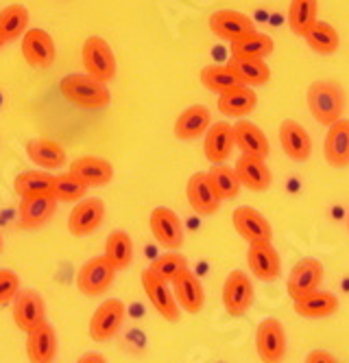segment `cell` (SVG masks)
Returning a JSON list of instances; mask_svg holds the SVG:
<instances>
[{"mask_svg":"<svg viewBox=\"0 0 349 363\" xmlns=\"http://www.w3.org/2000/svg\"><path fill=\"white\" fill-rule=\"evenodd\" d=\"M306 101H308V110H310L312 118L319 125L330 127L343 118L345 92L341 88V84H336L332 79H319V82L310 84Z\"/></svg>","mask_w":349,"mask_h":363,"instance_id":"cell-1","label":"cell"},{"mask_svg":"<svg viewBox=\"0 0 349 363\" xmlns=\"http://www.w3.org/2000/svg\"><path fill=\"white\" fill-rule=\"evenodd\" d=\"M59 92L64 99L76 108L84 110H101L107 108V103L112 101V94L107 90V84L94 79L88 72L86 74H66L59 82Z\"/></svg>","mask_w":349,"mask_h":363,"instance_id":"cell-2","label":"cell"},{"mask_svg":"<svg viewBox=\"0 0 349 363\" xmlns=\"http://www.w3.org/2000/svg\"><path fill=\"white\" fill-rule=\"evenodd\" d=\"M221 300H223L225 313L229 318H245L256 300V289H253L251 278L240 269L229 272V276L223 282Z\"/></svg>","mask_w":349,"mask_h":363,"instance_id":"cell-3","label":"cell"},{"mask_svg":"<svg viewBox=\"0 0 349 363\" xmlns=\"http://www.w3.org/2000/svg\"><path fill=\"white\" fill-rule=\"evenodd\" d=\"M125 318H127V308L122 300L112 298V300L101 302L90 318V328H88L90 340L96 344H105L114 340L125 324Z\"/></svg>","mask_w":349,"mask_h":363,"instance_id":"cell-4","label":"cell"},{"mask_svg":"<svg viewBox=\"0 0 349 363\" xmlns=\"http://www.w3.org/2000/svg\"><path fill=\"white\" fill-rule=\"evenodd\" d=\"M114 278H116L114 265L107 261L105 254H101L86 261L81 269L76 272V289L88 298H96L112 287Z\"/></svg>","mask_w":349,"mask_h":363,"instance_id":"cell-5","label":"cell"},{"mask_svg":"<svg viewBox=\"0 0 349 363\" xmlns=\"http://www.w3.org/2000/svg\"><path fill=\"white\" fill-rule=\"evenodd\" d=\"M81 60H84L86 72L90 77H94V79L103 82V84H110L114 77H116V57H114V50H112L110 44H107L98 35H92V38H88L84 42Z\"/></svg>","mask_w":349,"mask_h":363,"instance_id":"cell-6","label":"cell"},{"mask_svg":"<svg viewBox=\"0 0 349 363\" xmlns=\"http://www.w3.org/2000/svg\"><path fill=\"white\" fill-rule=\"evenodd\" d=\"M288 342L284 324L275 318H266L256 328V352L262 363H282L286 359Z\"/></svg>","mask_w":349,"mask_h":363,"instance_id":"cell-7","label":"cell"},{"mask_svg":"<svg viewBox=\"0 0 349 363\" xmlns=\"http://www.w3.org/2000/svg\"><path fill=\"white\" fill-rule=\"evenodd\" d=\"M140 282H142V289H144L147 298L151 300L153 308L159 313V318H164L171 324L179 322V304H177L175 294L168 287L171 282H166L164 278H159L151 267H147L142 272Z\"/></svg>","mask_w":349,"mask_h":363,"instance_id":"cell-8","label":"cell"},{"mask_svg":"<svg viewBox=\"0 0 349 363\" xmlns=\"http://www.w3.org/2000/svg\"><path fill=\"white\" fill-rule=\"evenodd\" d=\"M149 228H151L153 239L162 247L179 250L183 245V225L173 208H166V206L153 208L149 217Z\"/></svg>","mask_w":349,"mask_h":363,"instance_id":"cell-9","label":"cell"},{"mask_svg":"<svg viewBox=\"0 0 349 363\" xmlns=\"http://www.w3.org/2000/svg\"><path fill=\"white\" fill-rule=\"evenodd\" d=\"M11 315L16 328H20L22 333L33 330L46 320V304L42 294H38L35 289H20V294L11 302Z\"/></svg>","mask_w":349,"mask_h":363,"instance_id":"cell-10","label":"cell"},{"mask_svg":"<svg viewBox=\"0 0 349 363\" xmlns=\"http://www.w3.org/2000/svg\"><path fill=\"white\" fill-rule=\"evenodd\" d=\"M105 219V201L98 197H84L76 201L72 213L68 215V230L72 237H90L101 228Z\"/></svg>","mask_w":349,"mask_h":363,"instance_id":"cell-11","label":"cell"},{"mask_svg":"<svg viewBox=\"0 0 349 363\" xmlns=\"http://www.w3.org/2000/svg\"><path fill=\"white\" fill-rule=\"evenodd\" d=\"M321 282H324V265H321V261H316V258H302L288 274L286 291L290 300H297L306 294L321 289Z\"/></svg>","mask_w":349,"mask_h":363,"instance_id":"cell-12","label":"cell"},{"mask_svg":"<svg viewBox=\"0 0 349 363\" xmlns=\"http://www.w3.org/2000/svg\"><path fill=\"white\" fill-rule=\"evenodd\" d=\"M247 265H249V272L262 282H273L282 274V258L271 241L249 243Z\"/></svg>","mask_w":349,"mask_h":363,"instance_id":"cell-13","label":"cell"},{"mask_svg":"<svg viewBox=\"0 0 349 363\" xmlns=\"http://www.w3.org/2000/svg\"><path fill=\"white\" fill-rule=\"evenodd\" d=\"M59 352L57 333L46 320L26 333V359L29 363H55Z\"/></svg>","mask_w":349,"mask_h":363,"instance_id":"cell-14","label":"cell"},{"mask_svg":"<svg viewBox=\"0 0 349 363\" xmlns=\"http://www.w3.org/2000/svg\"><path fill=\"white\" fill-rule=\"evenodd\" d=\"M22 55L26 64L33 68H50L55 64L57 57V48L52 38L44 29H29L22 35Z\"/></svg>","mask_w":349,"mask_h":363,"instance_id":"cell-15","label":"cell"},{"mask_svg":"<svg viewBox=\"0 0 349 363\" xmlns=\"http://www.w3.org/2000/svg\"><path fill=\"white\" fill-rule=\"evenodd\" d=\"M185 197H188V203H190V208L195 213H199L201 217H212L221 208V197L217 195V191H214L210 175L201 173V171L188 179Z\"/></svg>","mask_w":349,"mask_h":363,"instance_id":"cell-16","label":"cell"},{"mask_svg":"<svg viewBox=\"0 0 349 363\" xmlns=\"http://www.w3.org/2000/svg\"><path fill=\"white\" fill-rule=\"evenodd\" d=\"M234 228L240 237L247 243H258V241H271L273 239V228L268 223V219L258 213L251 206H240L231 215Z\"/></svg>","mask_w":349,"mask_h":363,"instance_id":"cell-17","label":"cell"},{"mask_svg":"<svg viewBox=\"0 0 349 363\" xmlns=\"http://www.w3.org/2000/svg\"><path fill=\"white\" fill-rule=\"evenodd\" d=\"M210 31L225 40V42H234L240 35H247L251 31H256V24L247 13H240L234 9H221V11H214L210 16Z\"/></svg>","mask_w":349,"mask_h":363,"instance_id":"cell-18","label":"cell"},{"mask_svg":"<svg viewBox=\"0 0 349 363\" xmlns=\"http://www.w3.org/2000/svg\"><path fill=\"white\" fill-rule=\"evenodd\" d=\"M278 136H280L284 153L288 155L290 160H294V162L310 160V155H312V138L306 132L304 125H299L297 121H292V118H286L280 125Z\"/></svg>","mask_w":349,"mask_h":363,"instance_id":"cell-19","label":"cell"},{"mask_svg":"<svg viewBox=\"0 0 349 363\" xmlns=\"http://www.w3.org/2000/svg\"><path fill=\"white\" fill-rule=\"evenodd\" d=\"M264 160L266 158H260V155L243 153L236 162V173L240 177V184L253 193H264L271 189L273 175Z\"/></svg>","mask_w":349,"mask_h":363,"instance_id":"cell-20","label":"cell"},{"mask_svg":"<svg viewBox=\"0 0 349 363\" xmlns=\"http://www.w3.org/2000/svg\"><path fill=\"white\" fill-rule=\"evenodd\" d=\"M171 284H173V294L181 311H185V313H190V315L201 313L205 304V291H203L201 280L195 276V272L185 269Z\"/></svg>","mask_w":349,"mask_h":363,"instance_id":"cell-21","label":"cell"},{"mask_svg":"<svg viewBox=\"0 0 349 363\" xmlns=\"http://www.w3.org/2000/svg\"><path fill=\"white\" fill-rule=\"evenodd\" d=\"M236 147V138H234V125L219 121L210 125V129L205 132V143H203V153L205 158L212 164H223L231 151Z\"/></svg>","mask_w":349,"mask_h":363,"instance_id":"cell-22","label":"cell"},{"mask_svg":"<svg viewBox=\"0 0 349 363\" xmlns=\"http://www.w3.org/2000/svg\"><path fill=\"white\" fill-rule=\"evenodd\" d=\"M57 199L52 195H33L22 197L18 213H20V225L24 230H35L50 221V217L57 211Z\"/></svg>","mask_w":349,"mask_h":363,"instance_id":"cell-23","label":"cell"},{"mask_svg":"<svg viewBox=\"0 0 349 363\" xmlns=\"http://www.w3.org/2000/svg\"><path fill=\"white\" fill-rule=\"evenodd\" d=\"M324 155H326V162L334 169L349 167V121L347 118H341L328 127Z\"/></svg>","mask_w":349,"mask_h":363,"instance_id":"cell-24","label":"cell"},{"mask_svg":"<svg viewBox=\"0 0 349 363\" xmlns=\"http://www.w3.org/2000/svg\"><path fill=\"white\" fill-rule=\"evenodd\" d=\"M292 311L299 318H306V320L330 318L338 311V298L332 291L316 289L312 294H306L297 300H292Z\"/></svg>","mask_w":349,"mask_h":363,"instance_id":"cell-25","label":"cell"},{"mask_svg":"<svg viewBox=\"0 0 349 363\" xmlns=\"http://www.w3.org/2000/svg\"><path fill=\"white\" fill-rule=\"evenodd\" d=\"M70 173L81 179L88 189L107 186L114 179V167L103 158H96V155L76 158L70 167Z\"/></svg>","mask_w":349,"mask_h":363,"instance_id":"cell-26","label":"cell"},{"mask_svg":"<svg viewBox=\"0 0 349 363\" xmlns=\"http://www.w3.org/2000/svg\"><path fill=\"white\" fill-rule=\"evenodd\" d=\"M210 125H212V112L205 106H193L177 116L173 132L179 140L190 143L201 138L210 129Z\"/></svg>","mask_w":349,"mask_h":363,"instance_id":"cell-27","label":"cell"},{"mask_svg":"<svg viewBox=\"0 0 349 363\" xmlns=\"http://www.w3.org/2000/svg\"><path fill=\"white\" fill-rule=\"evenodd\" d=\"M256 106H258V94L251 90V86H245V84H238L229 88L227 92L219 94V110L231 118L249 116L256 110Z\"/></svg>","mask_w":349,"mask_h":363,"instance_id":"cell-28","label":"cell"},{"mask_svg":"<svg viewBox=\"0 0 349 363\" xmlns=\"http://www.w3.org/2000/svg\"><path fill=\"white\" fill-rule=\"evenodd\" d=\"M26 155H29V160L35 162L38 167L46 169V171H52V169H62L66 162H68V155H66V149L50 140V138H33L26 143Z\"/></svg>","mask_w":349,"mask_h":363,"instance_id":"cell-29","label":"cell"},{"mask_svg":"<svg viewBox=\"0 0 349 363\" xmlns=\"http://www.w3.org/2000/svg\"><path fill=\"white\" fill-rule=\"evenodd\" d=\"M234 138H236V147L243 153L260 155V158H268V153H271V145H268L266 134L251 121L240 118L234 125Z\"/></svg>","mask_w":349,"mask_h":363,"instance_id":"cell-30","label":"cell"},{"mask_svg":"<svg viewBox=\"0 0 349 363\" xmlns=\"http://www.w3.org/2000/svg\"><path fill=\"white\" fill-rule=\"evenodd\" d=\"M275 42L271 35L251 31L247 35H240L238 40L229 42L231 57H256V60H266L268 55H273Z\"/></svg>","mask_w":349,"mask_h":363,"instance_id":"cell-31","label":"cell"},{"mask_svg":"<svg viewBox=\"0 0 349 363\" xmlns=\"http://www.w3.org/2000/svg\"><path fill=\"white\" fill-rule=\"evenodd\" d=\"M227 66L234 70V74L238 77V82L245 84V86H264L268 79H271V68L266 66L264 60L231 57Z\"/></svg>","mask_w":349,"mask_h":363,"instance_id":"cell-32","label":"cell"},{"mask_svg":"<svg viewBox=\"0 0 349 363\" xmlns=\"http://www.w3.org/2000/svg\"><path fill=\"white\" fill-rule=\"evenodd\" d=\"M316 20H319V0H290L288 27L294 35L304 38Z\"/></svg>","mask_w":349,"mask_h":363,"instance_id":"cell-33","label":"cell"},{"mask_svg":"<svg viewBox=\"0 0 349 363\" xmlns=\"http://www.w3.org/2000/svg\"><path fill=\"white\" fill-rule=\"evenodd\" d=\"M107 261L114 265L116 272H125L131 261H133V241L125 230H114L105 241V252Z\"/></svg>","mask_w":349,"mask_h":363,"instance_id":"cell-34","label":"cell"},{"mask_svg":"<svg viewBox=\"0 0 349 363\" xmlns=\"http://www.w3.org/2000/svg\"><path fill=\"white\" fill-rule=\"evenodd\" d=\"M52 186H55V175L48 171H24L13 179V189L22 197H33V195H52Z\"/></svg>","mask_w":349,"mask_h":363,"instance_id":"cell-35","label":"cell"},{"mask_svg":"<svg viewBox=\"0 0 349 363\" xmlns=\"http://www.w3.org/2000/svg\"><path fill=\"white\" fill-rule=\"evenodd\" d=\"M304 40L308 42V46L314 50L319 55H334L338 46H341V38H338V31L332 27L328 22H321L316 20L310 31L304 35Z\"/></svg>","mask_w":349,"mask_h":363,"instance_id":"cell-36","label":"cell"},{"mask_svg":"<svg viewBox=\"0 0 349 363\" xmlns=\"http://www.w3.org/2000/svg\"><path fill=\"white\" fill-rule=\"evenodd\" d=\"M29 27V9L24 5H9L0 11V33H3L5 42H16L22 38Z\"/></svg>","mask_w":349,"mask_h":363,"instance_id":"cell-37","label":"cell"},{"mask_svg":"<svg viewBox=\"0 0 349 363\" xmlns=\"http://www.w3.org/2000/svg\"><path fill=\"white\" fill-rule=\"evenodd\" d=\"M207 175H210L214 191H217V195L221 197V201L238 197L240 186H243V184H240V177H238L236 169H231L227 164H214L207 171Z\"/></svg>","mask_w":349,"mask_h":363,"instance_id":"cell-38","label":"cell"},{"mask_svg":"<svg viewBox=\"0 0 349 363\" xmlns=\"http://www.w3.org/2000/svg\"><path fill=\"white\" fill-rule=\"evenodd\" d=\"M201 84L205 90L210 92H217V94H223L227 92L229 88L238 86V77L234 74V70L229 66H221V64H212V66H205L201 70Z\"/></svg>","mask_w":349,"mask_h":363,"instance_id":"cell-39","label":"cell"},{"mask_svg":"<svg viewBox=\"0 0 349 363\" xmlns=\"http://www.w3.org/2000/svg\"><path fill=\"white\" fill-rule=\"evenodd\" d=\"M88 193V186L84 184L76 175L68 173H59L55 175V186H52V197H55L59 203H72V201H81Z\"/></svg>","mask_w":349,"mask_h":363,"instance_id":"cell-40","label":"cell"},{"mask_svg":"<svg viewBox=\"0 0 349 363\" xmlns=\"http://www.w3.org/2000/svg\"><path fill=\"white\" fill-rule=\"evenodd\" d=\"M159 278H164L166 282H173L179 274L188 269V258L179 250H168L166 254L157 256L155 261L149 265Z\"/></svg>","mask_w":349,"mask_h":363,"instance_id":"cell-41","label":"cell"},{"mask_svg":"<svg viewBox=\"0 0 349 363\" xmlns=\"http://www.w3.org/2000/svg\"><path fill=\"white\" fill-rule=\"evenodd\" d=\"M20 294V276L11 269H0V306H7Z\"/></svg>","mask_w":349,"mask_h":363,"instance_id":"cell-42","label":"cell"},{"mask_svg":"<svg viewBox=\"0 0 349 363\" xmlns=\"http://www.w3.org/2000/svg\"><path fill=\"white\" fill-rule=\"evenodd\" d=\"M304 363H338L328 350H312L306 354V361Z\"/></svg>","mask_w":349,"mask_h":363,"instance_id":"cell-43","label":"cell"},{"mask_svg":"<svg viewBox=\"0 0 349 363\" xmlns=\"http://www.w3.org/2000/svg\"><path fill=\"white\" fill-rule=\"evenodd\" d=\"M76 363H107V359L98 352H86L76 359Z\"/></svg>","mask_w":349,"mask_h":363,"instance_id":"cell-44","label":"cell"},{"mask_svg":"<svg viewBox=\"0 0 349 363\" xmlns=\"http://www.w3.org/2000/svg\"><path fill=\"white\" fill-rule=\"evenodd\" d=\"M3 44H7V42H5V38H3V33H0V48H3Z\"/></svg>","mask_w":349,"mask_h":363,"instance_id":"cell-45","label":"cell"},{"mask_svg":"<svg viewBox=\"0 0 349 363\" xmlns=\"http://www.w3.org/2000/svg\"><path fill=\"white\" fill-rule=\"evenodd\" d=\"M0 252H3V235H0Z\"/></svg>","mask_w":349,"mask_h":363,"instance_id":"cell-46","label":"cell"},{"mask_svg":"<svg viewBox=\"0 0 349 363\" xmlns=\"http://www.w3.org/2000/svg\"><path fill=\"white\" fill-rule=\"evenodd\" d=\"M347 232H349V215H347Z\"/></svg>","mask_w":349,"mask_h":363,"instance_id":"cell-47","label":"cell"},{"mask_svg":"<svg viewBox=\"0 0 349 363\" xmlns=\"http://www.w3.org/2000/svg\"><path fill=\"white\" fill-rule=\"evenodd\" d=\"M217 363H225V361H217Z\"/></svg>","mask_w":349,"mask_h":363,"instance_id":"cell-48","label":"cell"}]
</instances>
